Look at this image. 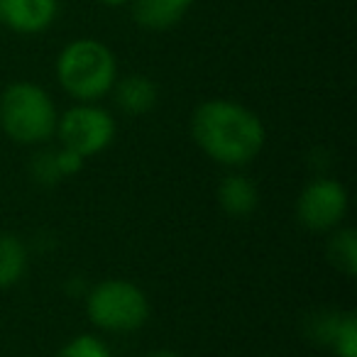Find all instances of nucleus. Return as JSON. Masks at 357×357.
I'll return each mask as SVG.
<instances>
[{"mask_svg":"<svg viewBox=\"0 0 357 357\" xmlns=\"http://www.w3.org/2000/svg\"><path fill=\"white\" fill-rule=\"evenodd\" d=\"M218 204L233 218H245L255 213L259 206V189L252 178L243 172H230L218 184Z\"/></svg>","mask_w":357,"mask_h":357,"instance_id":"10","label":"nucleus"},{"mask_svg":"<svg viewBox=\"0 0 357 357\" xmlns=\"http://www.w3.org/2000/svg\"><path fill=\"white\" fill-rule=\"evenodd\" d=\"M56 81L79 103H96L118 81V61L108 45L91 37L74 40L56 56Z\"/></svg>","mask_w":357,"mask_h":357,"instance_id":"2","label":"nucleus"},{"mask_svg":"<svg viewBox=\"0 0 357 357\" xmlns=\"http://www.w3.org/2000/svg\"><path fill=\"white\" fill-rule=\"evenodd\" d=\"M56 105L42 86L15 81L0 93V128L17 144H42L56 132Z\"/></svg>","mask_w":357,"mask_h":357,"instance_id":"3","label":"nucleus"},{"mask_svg":"<svg viewBox=\"0 0 357 357\" xmlns=\"http://www.w3.org/2000/svg\"><path fill=\"white\" fill-rule=\"evenodd\" d=\"M59 13V0H0V22L17 35L50 30Z\"/></svg>","mask_w":357,"mask_h":357,"instance_id":"7","label":"nucleus"},{"mask_svg":"<svg viewBox=\"0 0 357 357\" xmlns=\"http://www.w3.org/2000/svg\"><path fill=\"white\" fill-rule=\"evenodd\" d=\"M262 357H269V355H262Z\"/></svg>","mask_w":357,"mask_h":357,"instance_id":"19","label":"nucleus"},{"mask_svg":"<svg viewBox=\"0 0 357 357\" xmlns=\"http://www.w3.org/2000/svg\"><path fill=\"white\" fill-rule=\"evenodd\" d=\"M32 176H35L37 184L42 186H54L61 178L59 169H56L54 149H42L32 157Z\"/></svg>","mask_w":357,"mask_h":357,"instance_id":"15","label":"nucleus"},{"mask_svg":"<svg viewBox=\"0 0 357 357\" xmlns=\"http://www.w3.org/2000/svg\"><path fill=\"white\" fill-rule=\"evenodd\" d=\"M113 100L125 115H147L154 110L159 100V89L149 76L130 74L118 79L110 89Z\"/></svg>","mask_w":357,"mask_h":357,"instance_id":"9","label":"nucleus"},{"mask_svg":"<svg viewBox=\"0 0 357 357\" xmlns=\"http://www.w3.org/2000/svg\"><path fill=\"white\" fill-rule=\"evenodd\" d=\"M347 213V191L335 178L318 176L303 186L296 199V218L311 233H331L340 228Z\"/></svg>","mask_w":357,"mask_h":357,"instance_id":"6","label":"nucleus"},{"mask_svg":"<svg viewBox=\"0 0 357 357\" xmlns=\"http://www.w3.org/2000/svg\"><path fill=\"white\" fill-rule=\"evenodd\" d=\"M191 137L201 152L230 169L250 164L267 142L259 115L238 100L213 98L201 103L191 115Z\"/></svg>","mask_w":357,"mask_h":357,"instance_id":"1","label":"nucleus"},{"mask_svg":"<svg viewBox=\"0 0 357 357\" xmlns=\"http://www.w3.org/2000/svg\"><path fill=\"white\" fill-rule=\"evenodd\" d=\"M98 3L105 8H123V6H128L130 0H98Z\"/></svg>","mask_w":357,"mask_h":357,"instance_id":"18","label":"nucleus"},{"mask_svg":"<svg viewBox=\"0 0 357 357\" xmlns=\"http://www.w3.org/2000/svg\"><path fill=\"white\" fill-rule=\"evenodd\" d=\"M331 350L337 357H357V316L355 313H340L335 328L328 340Z\"/></svg>","mask_w":357,"mask_h":357,"instance_id":"13","label":"nucleus"},{"mask_svg":"<svg viewBox=\"0 0 357 357\" xmlns=\"http://www.w3.org/2000/svg\"><path fill=\"white\" fill-rule=\"evenodd\" d=\"M194 0H130L132 20L142 30L164 32L184 20Z\"/></svg>","mask_w":357,"mask_h":357,"instance_id":"8","label":"nucleus"},{"mask_svg":"<svg viewBox=\"0 0 357 357\" xmlns=\"http://www.w3.org/2000/svg\"><path fill=\"white\" fill-rule=\"evenodd\" d=\"M326 257L345 277L357 274V233L352 228H335L326 248Z\"/></svg>","mask_w":357,"mask_h":357,"instance_id":"12","label":"nucleus"},{"mask_svg":"<svg viewBox=\"0 0 357 357\" xmlns=\"http://www.w3.org/2000/svg\"><path fill=\"white\" fill-rule=\"evenodd\" d=\"M56 357H113V352H110L108 342L103 337L81 333V335L71 337Z\"/></svg>","mask_w":357,"mask_h":357,"instance_id":"14","label":"nucleus"},{"mask_svg":"<svg viewBox=\"0 0 357 357\" xmlns=\"http://www.w3.org/2000/svg\"><path fill=\"white\" fill-rule=\"evenodd\" d=\"M144 357H181L178 352H174V350H152V352H147Z\"/></svg>","mask_w":357,"mask_h":357,"instance_id":"17","label":"nucleus"},{"mask_svg":"<svg viewBox=\"0 0 357 357\" xmlns=\"http://www.w3.org/2000/svg\"><path fill=\"white\" fill-rule=\"evenodd\" d=\"M27 272V248L17 235L0 233V289H13Z\"/></svg>","mask_w":357,"mask_h":357,"instance_id":"11","label":"nucleus"},{"mask_svg":"<svg viewBox=\"0 0 357 357\" xmlns=\"http://www.w3.org/2000/svg\"><path fill=\"white\" fill-rule=\"evenodd\" d=\"M54 159H56V169H59L61 178L79 174L81 169H84V162H86V159L81 157L79 152H74V149H69V147L54 149Z\"/></svg>","mask_w":357,"mask_h":357,"instance_id":"16","label":"nucleus"},{"mask_svg":"<svg viewBox=\"0 0 357 357\" xmlns=\"http://www.w3.org/2000/svg\"><path fill=\"white\" fill-rule=\"evenodd\" d=\"M115 120L105 108L93 103H79L56 120V137L61 147L79 152L84 159L105 152L115 139Z\"/></svg>","mask_w":357,"mask_h":357,"instance_id":"5","label":"nucleus"},{"mask_svg":"<svg viewBox=\"0 0 357 357\" xmlns=\"http://www.w3.org/2000/svg\"><path fill=\"white\" fill-rule=\"evenodd\" d=\"M86 313L98 331L132 333L149 318L147 294L130 279H105L86 296Z\"/></svg>","mask_w":357,"mask_h":357,"instance_id":"4","label":"nucleus"}]
</instances>
